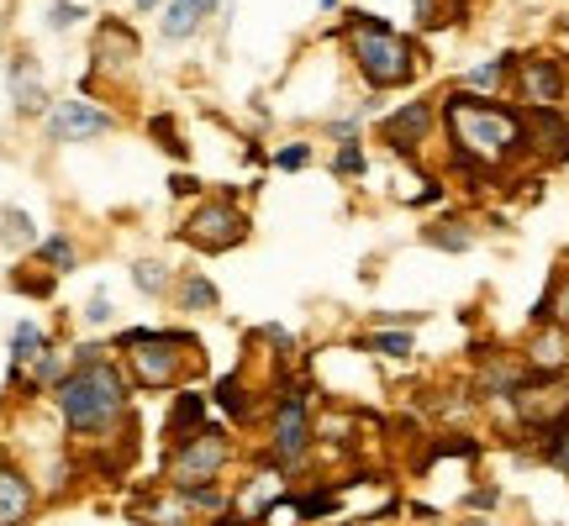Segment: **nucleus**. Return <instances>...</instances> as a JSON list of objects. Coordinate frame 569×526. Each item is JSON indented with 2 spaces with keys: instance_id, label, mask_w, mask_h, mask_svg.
I'll return each mask as SVG.
<instances>
[{
  "instance_id": "obj_17",
  "label": "nucleus",
  "mask_w": 569,
  "mask_h": 526,
  "mask_svg": "<svg viewBox=\"0 0 569 526\" xmlns=\"http://www.w3.org/2000/svg\"><path fill=\"white\" fill-rule=\"evenodd\" d=\"M517 59H522V53H496V59L475 63V69H465V74H459V84H453V90H465V95H486V101H501V95L511 90Z\"/></svg>"
},
{
  "instance_id": "obj_15",
  "label": "nucleus",
  "mask_w": 569,
  "mask_h": 526,
  "mask_svg": "<svg viewBox=\"0 0 569 526\" xmlns=\"http://www.w3.org/2000/svg\"><path fill=\"white\" fill-rule=\"evenodd\" d=\"M206 422H211V395H206L201 385L174 390V401H169V416H163V443L196 437V432H201Z\"/></svg>"
},
{
  "instance_id": "obj_27",
  "label": "nucleus",
  "mask_w": 569,
  "mask_h": 526,
  "mask_svg": "<svg viewBox=\"0 0 569 526\" xmlns=\"http://www.w3.org/2000/svg\"><path fill=\"white\" fill-rule=\"evenodd\" d=\"M359 347H369V353H386V358H411L417 353V337H411L407 326H380V332H365L359 337Z\"/></svg>"
},
{
  "instance_id": "obj_6",
  "label": "nucleus",
  "mask_w": 569,
  "mask_h": 526,
  "mask_svg": "<svg viewBox=\"0 0 569 526\" xmlns=\"http://www.w3.org/2000/svg\"><path fill=\"white\" fill-rule=\"evenodd\" d=\"M238 464V432L232 426L206 422L196 437L180 443H163V468L159 485L163 489H201V485H222L227 468Z\"/></svg>"
},
{
  "instance_id": "obj_20",
  "label": "nucleus",
  "mask_w": 569,
  "mask_h": 526,
  "mask_svg": "<svg viewBox=\"0 0 569 526\" xmlns=\"http://www.w3.org/2000/svg\"><path fill=\"white\" fill-rule=\"evenodd\" d=\"M290 510H296V522L317 526L327 522V516H338L343 510V485H306L290 495Z\"/></svg>"
},
{
  "instance_id": "obj_31",
  "label": "nucleus",
  "mask_w": 569,
  "mask_h": 526,
  "mask_svg": "<svg viewBox=\"0 0 569 526\" xmlns=\"http://www.w3.org/2000/svg\"><path fill=\"white\" fill-rule=\"evenodd\" d=\"M11 290H17V295H32V301H53V274H48V269H17V274H11Z\"/></svg>"
},
{
  "instance_id": "obj_33",
  "label": "nucleus",
  "mask_w": 569,
  "mask_h": 526,
  "mask_svg": "<svg viewBox=\"0 0 569 526\" xmlns=\"http://www.w3.org/2000/svg\"><path fill=\"white\" fill-rule=\"evenodd\" d=\"M84 326H111V316H117V311H111V295H106V284H96V295H90V301H84Z\"/></svg>"
},
{
  "instance_id": "obj_13",
  "label": "nucleus",
  "mask_w": 569,
  "mask_h": 526,
  "mask_svg": "<svg viewBox=\"0 0 569 526\" xmlns=\"http://www.w3.org/2000/svg\"><path fill=\"white\" fill-rule=\"evenodd\" d=\"M6 90H11V111L17 117H48V105H53L48 84H42L38 53H27V48H17L11 63H6Z\"/></svg>"
},
{
  "instance_id": "obj_39",
  "label": "nucleus",
  "mask_w": 569,
  "mask_h": 526,
  "mask_svg": "<svg viewBox=\"0 0 569 526\" xmlns=\"http://www.w3.org/2000/svg\"><path fill=\"white\" fill-rule=\"evenodd\" d=\"M338 6H343V0H317V11H338Z\"/></svg>"
},
{
  "instance_id": "obj_3",
  "label": "nucleus",
  "mask_w": 569,
  "mask_h": 526,
  "mask_svg": "<svg viewBox=\"0 0 569 526\" xmlns=\"http://www.w3.org/2000/svg\"><path fill=\"white\" fill-rule=\"evenodd\" d=\"M111 353H122V368L132 390H174L196 385L206 374V347L201 332L190 326H127L111 337Z\"/></svg>"
},
{
  "instance_id": "obj_7",
  "label": "nucleus",
  "mask_w": 569,
  "mask_h": 526,
  "mask_svg": "<svg viewBox=\"0 0 569 526\" xmlns=\"http://www.w3.org/2000/svg\"><path fill=\"white\" fill-rule=\"evenodd\" d=\"M248 232H253V222H248L243 205L232 195H211V201H196V211L180 222L174 237L196 253H232V247L248 243Z\"/></svg>"
},
{
  "instance_id": "obj_2",
  "label": "nucleus",
  "mask_w": 569,
  "mask_h": 526,
  "mask_svg": "<svg viewBox=\"0 0 569 526\" xmlns=\"http://www.w3.org/2000/svg\"><path fill=\"white\" fill-rule=\"evenodd\" d=\"M132 380H127L122 358H96V364H74L59 380V390L48 395L59 426L74 443H90L96 453H117V432L138 437V411H132Z\"/></svg>"
},
{
  "instance_id": "obj_23",
  "label": "nucleus",
  "mask_w": 569,
  "mask_h": 526,
  "mask_svg": "<svg viewBox=\"0 0 569 526\" xmlns=\"http://www.w3.org/2000/svg\"><path fill=\"white\" fill-rule=\"evenodd\" d=\"M559 326V332H569V269H553L549 290H543V301L532 305V326Z\"/></svg>"
},
{
  "instance_id": "obj_32",
  "label": "nucleus",
  "mask_w": 569,
  "mask_h": 526,
  "mask_svg": "<svg viewBox=\"0 0 569 526\" xmlns=\"http://www.w3.org/2000/svg\"><path fill=\"white\" fill-rule=\"evenodd\" d=\"M84 17H90V11H84L80 0H53V6H48V32H69V27H80Z\"/></svg>"
},
{
  "instance_id": "obj_1",
  "label": "nucleus",
  "mask_w": 569,
  "mask_h": 526,
  "mask_svg": "<svg viewBox=\"0 0 569 526\" xmlns=\"http://www.w3.org/2000/svg\"><path fill=\"white\" fill-rule=\"evenodd\" d=\"M438 127L448 138V159L469 184H486L490 174H507L522 159H532L528 105L507 101V95L486 101V95L448 90L438 101Z\"/></svg>"
},
{
  "instance_id": "obj_9",
  "label": "nucleus",
  "mask_w": 569,
  "mask_h": 526,
  "mask_svg": "<svg viewBox=\"0 0 569 526\" xmlns=\"http://www.w3.org/2000/svg\"><path fill=\"white\" fill-rule=\"evenodd\" d=\"M42 132H48V142H59V148L96 142V138H106V132H117V111L101 101H84V95H63V101L48 105Z\"/></svg>"
},
{
  "instance_id": "obj_11",
  "label": "nucleus",
  "mask_w": 569,
  "mask_h": 526,
  "mask_svg": "<svg viewBox=\"0 0 569 526\" xmlns=\"http://www.w3.org/2000/svg\"><path fill=\"white\" fill-rule=\"evenodd\" d=\"M432 132H438V101H427V95H417V101H407L401 111L380 117V142H386L396 159H417V148H422Z\"/></svg>"
},
{
  "instance_id": "obj_34",
  "label": "nucleus",
  "mask_w": 569,
  "mask_h": 526,
  "mask_svg": "<svg viewBox=\"0 0 569 526\" xmlns=\"http://www.w3.org/2000/svg\"><path fill=\"white\" fill-rule=\"evenodd\" d=\"M327 138L338 142V148H343V142H359L365 138V117H332V122H327Z\"/></svg>"
},
{
  "instance_id": "obj_12",
  "label": "nucleus",
  "mask_w": 569,
  "mask_h": 526,
  "mask_svg": "<svg viewBox=\"0 0 569 526\" xmlns=\"http://www.w3.org/2000/svg\"><path fill=\"white\" fill-rule=\"evenodd\" d=\"M42 510V485L0 447V526H32Z\"/></svg>"
},
{
  "instance_id": "obj_5",
  "label": "nucleus",
  "mask_w": 569,
  "mask_h": 526,
  "mask_svg": "<svg viewBox=\"0 0 569 526\" xmlns=\"http://www.w3.org/2000/svg\"><path fill=\"white\" fill-rule=\"evenodd\" d=\"M311 447H317V416H311V401H306V385L301 380H290L269 395L264 405V453L269 464H280L284 474H296L301 479L306 464H311Z\"/></svg>"
},
{
  "instance_id": "obj_41",
  "label": "nucleus",
  "mask_w": 569,
  "mask_h": 526,
  "mask_svg": "<svg viewBox=\"0 0 569 526\" xmlns=\"http://www.w3.org/2000/svg\"><path fill=\"white\" fill-rule=\"evenodd\" d=\"M565 117H569V111H565Z\"/></svg>"
},
{
  "instance_id": "obj_18",
  "label": "nucleus",
  "mask_w": 569,
  "mask_h": 526,
  "mask_svg": "<svg viewBox=\"0 0 569 526\" xmlns=\"http://www.w3.org/2000/svg\"><path fill=\"white\" fill-rule=\"evenodd\" d=\"M528 132H532V159L569 163V117L565 111H528Z\"/></svg>"
},
{
  "instance_id": "obj_35",
  "label": "nucleus",
  "mask_w": 569,
  "mask_h": 526,
  "mask_svg": "<svg viewBox=\"0 0 569 526\" xmlns=\"http://www.w3.org/2000/svg\"><path fill=\"white\" fill-rule=\"evenodd\" d=\"M496 506H501V489H496V485L465 489V510H496Z\"/></svg>"
},
{
  "instance_id": "obj_29",
  "label": "nucleus",
  "mask_w": 569,
  "mask_h": 526,
  "mask_svg": "<svg viewBox=\"0 0 569 526\" xmlns=\"http://www.w3.org/2000/svg\"><path fill=\"white\" fill-rule=\"evenodd\" d=\"M327 163H332V174H338V180H365V174H369L365 142H343V148H338Z\"/></svg>"
},
{
  "instance_id": "obj_10",
  "label": "nucleus",
  "mask_w": 569,
  "mask_h": 526,
  "mask_svg": "<svg viewBox=\"0 0 569 526\" xmlns=\"http://www.w3.org/2000/svg\"><path fill=\"white\" fill-rule=\"evenodd\" d=\"M142 59V38L132 21H117V17H101L96 38H90V84L96 80H122L132 74Z\"/></svg>"
},
{
  "instance_id": "obj_28",
  "label": "nucleus",
  "mask_w": 569,
  "mask_h": 526,
  "mask_svg": "<svg viewBox=\"0 0 569 526\" xmlns=\"http://www.w3.org/2000/svg\"><path fill=\"white\" fill-rule=\"evenodd\" d=\"M311 142L306 138H296V142H280L274 153H269V169H280V174H301V169H311Z\"/></svg>"
},
{
  "instance_id": "obj_30",
  "label": "nucleus",
  "mask_w": 569,
  "mask_h": 526,
  "mask_svg": "<svg viewBox=\"0 0 569 526\" xmlns=\"http://www.w3.org/2000/svg\"><path fill=\"white\" fill-rule=\"evenodd\" d=\"M148 138L163 142V148H169V159H190V148H184L180 127H174V117H169V111H159V117H148Z\"/></svg>"
},
{
  "instance_id": "obj_38",
  "label": "nucleus",
  "mask_w": 569,
  "mask_h": 526,
  "mask_svg": "<svg viewBox=\"0 0 569 526\" xmlns=\"http://www.w3.org/2000/svg\"><path fill=\"white\" fill-rule=\"evenodd\" d=\"M359 526H396V522H386V516H365Z\"/></svg>"
},
{
  "instance_id": "obj_25",
  "label": "nucleus",
  "mask_w": 569,
  "mask_h": 526,
  "mask_svg": "<svg viewBox=\"0 0 569 526\" xmlns=\"http://www.w3.org/2000/svg\"><path fill=\"white\" fill-rule=\"evenodd\" d=\"M422 243H432L438 253H469L475 247V226L465 216H438L422 226Z\"/></svg>"
},
{
  "instance_id": "obj_19",
  "label": "nucleus",
  "mask_w": 569,
  "mask_h": 526,
  "mask_svg": "<svg viewBox=\"0 0 569 526\" xmlns=\"http://www.w3.org/2000/svg\"><path fill=\"white\" fill-rule=\"evenodd\" d=\"M48 343H53V337H48V326L42 322H17L11 326V343H6V358H11V390H21L27 368L48 353Z\"/></svg>"
},
{
  "instance_id": "obj_40",
  "label": "nucleus",
  "mask_w": 569,
  "mask_h": 526,
  "mask_svg": "<svg viewBox=\"0 0 569 526\" xmlns=\"http://www.w3.org/2000/svg\"><path fill=\"white\" fill-rule=\"evenodd\" d=\"M559 390H565V401H569V368H565V374H559Z\"/></svg>"
},
{
  "instance_id": "obj_24",
  "label": "nucleus",
  "mask_w": 569,
  "mask_h": 526,
  "mask_svg": "<svg viewBox=\"0 0 569 526\" xmlns=\"http://www.w3.org/2000/svg\"><path fill=\"white\" fill-rule=\"evenodd\" d=\"M132 284H138V295H148V301H159V295H174V269L159 259V253H142V259H132Z\"/></svg>"
},
{
  "instance_id": "obj_22",
  "label": "nucleus",
  "mask_w": 569,
  "mask_h": 526,
  "mask_svg": "<svg viewBox=\"0 0 569 526\" xmlns=\"http://www.w3.org/2000/svg\"><path fill=\"white\" fill-rule=\"evenodd\" d=\"M32 263H38V269H48V274L59 280V274H74V269H80V247H74V237H69V232H48V237L32 247Z\"/></svg>"
},
{
  "instance_id": "obj_4",
  "label": "nucleus",
  "mask_w": 569,
  "mask_h": 526,
  "mask_svg": "<svg viewBox=\"0 0 569 526\" xmlns=\"http://www.w3.org/2000/svg\"><path fill=\"white\" fill-rule=\"evenodd\" d=\"M343 48L369 90H411L422 80V42L375 11H343Z\"/></svg>"
},
{
  "instance_id": "obj_8",
  "label": "nucleus",
  "mask_w": 569,
  "mask_h": 526,
  "mask_svg": "<svg viewBox=\"0 0 569 526\" xmlns=\"http://www.w3.org/2000/svg\"><path fill=\"white\" fill-rule=\"evenodd\" d=\"M511 95H517V105H528V111H559L569 101V59L553 53V48L522 53L517 74H511Z\"/></svg>"
},
{
  "instance_id": "obj_14",
  "label": "nucleus",
  "mask_w": 569,
  "mask_h": 526,
  "mask_svg": "<svg viewBox=\"0 0 569 526\" xmlns=\"http://www.w3.org/2000/svg\"><path fill=\"white\" fill-rule=\"evenodd\" d=\"M206 395H211V411H222L232 432L253 426V422H259V411L269 405V401H259V395H253V385L243 380V368H227V374H217Z\"/></svg>"
},
{
  "instance_id": "obj_21",
  "label": "nucleus",
  "mask_w": 569,
  "mask_h": 526,
  "mask_svg": "<svg viewBox=\"0 0 569 526\" xmlns=\"http://www.w3.org/2000/svg\"><path fill=\"white\" fill-rule=\"evenodd\" d=\"M169 301H174V311H184V316H201V311H217V305H222V290H217L211 274H184Z\"/></svg>"
},
{
  "instance_id": "obj_26",
  "label": "nucleus",
  "mask_w": 569,
  "mask_h": 526,
  "mask_svg": "<svg viewBox=\"0 0 569 526\" xmlns=\"http://www.w3.org/2000/svg\"><path fill=\"white\" fill-rule=\"evenodd\" d=\"M42 237L32 232V216L21 205H0V247L6 253H32Z\"/></svg>"
},
{
  "instance_id": "obj_16",
  "label": "nucleus",
  "mask_w": 569,
  "mask_h": 526,
  "mask_svg": "<svg viewBox=\"0 0 569 526\" xmlns=\"http://www.w3.org/2000/svg\"><path fill=\"white\" fill-rule=\"evenodd\" d=\"M217 11H222V0H169L159 11V38L163 42H190Z\"/></svg>"
},
{
  "instance_id": "obj_37",
  "label": "nucleus",
  "mask_w": 569,
  "mask_h": 526,
  "mask_svg": "<svg viewBox=\"0 0 569 526\" xmlns=\"http://www.w3.org/2000/svg\"><path fill=\"white\" fill-rule=\"evenodd\" d=\"M169 0H132V11H163Z\"/></svg>"
},
{
  "instance_id": "obj_36",
  "label": "nucleus",
  "mask_w": 569,
  "mask_h": 526,
  "mask_svg": "<svg viewBox=\"0 0 569 526\" xmlns=\"http://www.w3.org/2000/svg\"><path fill=\"white\" fill-rule=\"evenodd\" d=\"M169 195H206V184L196 174H169Z\"/></svg>"
}]
</instances>
